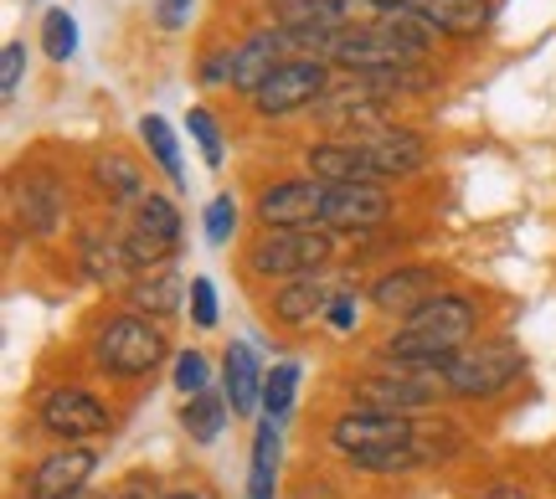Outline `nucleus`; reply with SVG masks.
<instances>
[{
	"instance_id": "obj_1",
	"label": "nucleus",
	"mask_w": 556,
	"mask_h": 499,
	"mask_svg": "<svg viewBox=\"0 0 556 499\" xmlns=\"http://www.w3.org/2000/svg\"><path fill=\"white\" fill-rule=\"evenodd\" d=\"M469 335H475V304L458 294H438L407 315L402 335L387 345V356L397 366H443L469 345Z\"/></svg>"
},
{
	"instance_id": "obj_2",
	"label": "nucleus",
	"mask_w": 556,
	"mask_h": 499,
	"mask_svg": "<svg viewBox=\"0 0 556 499\" xmlns=\"http://www.w3.org/2000/svg\"><path fill=\"white\" fill-rule=\"evenodd\" d=\"M336 253L330 242V227H278L253 247V273H268V279H304L325 268Z\"/></svg>"
},
{
	"instance_id": "obj_3",
	"label": "nucleus",
	"mask_w": 556,
	"mask_h": 499,
	"mask_svg": "<svg viewBox=\"0 0 556 499\" xmlns=\"http://www.w3.org/2000/svg\"><path fill=\"white\" fill-rule=\"evenodd\" d=\"M160 356H165V335L150 315H119L99 330V366H109L114 376H144L160 366Z\"/></svg>"
},
{
	"instance_id": "obj_4",
	"label": "nucleus",
	"mask_w": 556,
	"mask_h": 499,
	"mask_svg": "<svg viewBox=\"0 0 556 499\" xmlns=\"http://www.w3.org/2000/svg\"><path fill=\"white\" fill-rule=\"evenodd\" d=\"M448 392L443 366H397V371H381L366 376L356 386V407H377V412H413V407H433Z\"/></svg>"
},
{
	"instance_id": "obj_5",
	"label": "nucleus",
	"mask_w": 556,
	"mask_h": 499,
	"mask_svg": "<svg viewBox=\"0 0 556 499\" xmlns=\"http://www.w3.org/2000/svg\"><path fill=\"white\" fill-rule=\"evenodd\" d=\"M443 376H448L454 397H495V392H505L520 376V350L505 345V340L479 345V350L464 345L454 360H443Z\"/></svg>"
},
{
	"instance_id": "obj_6",
	"label": "nucleus",
	"mask_w": 556,
	"mask_h": 499,
	"mask_svg": "<svg viewBox=\"0 0 556 499\" xmlns=\"http://www.w3.org/2000/svg\"><path fill=\"white\" fill-rule=\"evenodd\" d=\"M330 438L345 459H366V453H402V448H413L417 427L407 412H377V407H356V412H345L336 418L330 427Z\"/></svg>"
},
{
	"instance_id": "obj_7",
	"label": "nucleus",
	"mask_w": 556,
	"mask_h": 499,
	"mask_svg": "<svg viewBox=\"0 0 556 499\" xmlns=\"http://www.w3.org/2000/svg\"><path fill=\"white\" fill-rule=\"evenodd\" d=\"M330 93V73L319 57H289L274 67V78L253 93V108L263 119H278V114H294V108H315L319 99Z\"/></svg>"
},
{
	"instance_id": "obj_8",
	"label": "nucleus",
	"mask_w": 556,
	"mask_h": 499,
	"mask_svg": "<svg viewBox=\"0 0 556 499\" xmlns=\"http://www.w3.org/2000/svg\"><path fill=\"white\" fill-rule=\"evenodd\" d=\"M325 57L336 62V67H345V73H356V78H366V73H381V67H402V62H417L407 47H397V41L387 37V31H377V26H340L336 37H330V47H325Z\"/></svg>"
},
{
	"instance_id": "obj_9",
	"label": "nucleus",
	"mask_w": 556,
	"mask_h": 499,
	"mask_svg": "<svg viewBox=\"0 0 556 499\" xmlns=\"http://www.w3.org/2000/svg\"><path fill=\"white\" fill-rule=\"evenodd\" d=\"M356 155H361V176L366 180H387V176H413L428 161V144L417 140L413 129H397V124H381L371 135H361Z\"/></svg>"
},
{
	"instance_id": "obj_10",
	"label": "nucleus",
	"mask_w": 556,
	"mask_h": 499,
	"mask_svg": "<svg viewBox=\"0 0 556 499\" xmlns=\"http://www.w3.org/2000/svg\"><path fill=\"white\" fill-rule=\"evenodd\" d=\"M124 247L135 268H160L180 247V212L165 196H144L135 212V227L124 232Z\"/></svg>"
},
{
	"instance_id": "obj_11",
	"label": "nucleus",
	"mask_w": 556,
	"mask_h": 499,
	"mask_svg": "<svg viewBox=\"0 0 556 499\" xmlns=\"http://www.w3.org/2000/svg\"><path fill=\"white\" fill-rule=\"evenodd\" d=\"M387 212H392V201L371 180H325V217H319V227L366 232V227L387 221Z\"/></svg>"
},
{
	"instance_id": "obj_12",
	"label": "nucleus",
	"mask_w": 556,
	"mask_h": 499,
	"mask_svg": "<svg viewBox=\"0 0 556 499\" xmlns=\"http://www.w3.org/2000/svg\"><path fill=\"white\" fill-rule=\"evenodd\" d=\"M268 5H274L278 31L294 41V47H315L319 57H325V47H330V37H336L340 26H351L340 0H268Z\"/></svg>"
},
{
	"instance_id": "obj_13",
	"label": "nucleus",
	"mask_w": 556,
	"mask_h": 499,
	"mask_svg": "<svg viewBox=\"0 0 556 499\" xmlns=\"http://www.w3.org/2000/svg\"><path fill=\"white\" fill-rule=\"evenodd\" d=\"M258 217L268 227H319L325 217V180L304 176V180H278L258 196Z\"/></svg>"
},
{
	"instance_id": "obj_14",
	"label": "nucleus",
	"mask_w": 556,
	"mask_h": 499,
	"mask_svg": "<svg viewBox=\"0 0 556 499\" xmlns=\"http://www.w3.org/2000/svg\"><path fill=\"white\" fill-rule=\"evenodd\" d=\"M41 427L67 443L99 438L103 427H109V412L88 392H78V386H58V392H47V401H41Z\"/></svg>"
},
{
	"instance_id": "obj_15",
	"label": "nucleus",
	"mask_w": 556,
	"mask_h": 499,
	"mask_svg": "<svg viewBox=\"0 0 556 499\" xmlns=\"http://www.w3.org/2000/svg\"><path fill=\"white\" fill-rule=\"evenodd\" d=\"M93 469H99V453L67 443V448H58L52 459L37 463V474H31V499H78L83 484L93 479Z\"/></svg>"
},
{
	"instance_id": "obj_16",
	"label": "nucleus",
	"mask_w": 556,
	"mask_h": 499,
	"mask_svg": "<svg viewBox=\"0 0 556 499\" xmlns=\"http://www.w3.org/2000/svg\"><path fill=\"white\" fill-rule=\"evenodd\" d=\"M315 108L325 119V129H381V119H387V99H377L361 78L330 88Z\"/></svg>"
},
{
	"instance_id": "obj_17",
	"label": "nucleus",
	"mask_w": 556,
	"mask_h": 499,
	"mask_svg": "<svg viewBox=\"0 0 556 499\" xmlns=\"http://www.w3.org/2000/svg\"><path fill=\"white\" fill-rule=\"evenodd\" d=\"M283 47H294V41L283 37V31H253V37L242 41V47H232V88H238V93H248V99H253V93H258L263 82L274 78V67L278 62H283Z\"/></svg>"
},
{
	"instance_id": "obj_18",
	"label": "nucleus",
	"mask_w": 556,
	"mask_h": 499,
	"mask_svg": "<svg viewBox=\"0 0 556 499\" xmlns=\"http://www.w3.org/2000/svg\"><path fill=\"white\" fill-rule=\"evenodd\" d=\"M438 37H479L490 26V0H407Z\"/></svg>"
},
{
	"instance_id": "obj_19",
	"label": "nucleus",
	"mask_w": 556,
	"mask_h": 499,
	"mask_svg": "<svg viewBox=\"0 0 556 499\" xmlns=\"http://www.w3.org/2000/svg\"><path fill=\"white\" fill-rule=\"evenodd\" d=\"M222 386H227V401H232V412L248 418V412H258L263 401V371H258V356H253V345H227V356H222Z\"/></svg>"
},
{
	"instance_id": "obj_20",
	"label": "nucleus",
	"mask_w": 556,
	"mask_h": 499,
	"mask_svg": "<svg viewBox=\"0 0 556 499\" xmlns=\"http://www.w3.org/2000/svg\"><path fill=\"white\" fill-rule=\"evenodd\" d=\"M428 299H438V279L428 268H397V273L377 279V289H371V304L387 309V315H413Z\"/></svg>"
},
{
	"instance_id": "obj_21",
	"label": "nucleus",
	"mask_w": 556,
	"mask_h": 499,
	"mask_svg": "<svg viewBox=\"0 0 556 499\" xmlns=\"http://www.w3.org/2000/svg\"><path fill=\"white\" fill-rule=\"evenodd\" d=\"M330 304H336V294H330L315 273H304V279H289L274 294V315L283 324H309V320H319Z\"/></svg>"
},
{
	"instance_id": "obj_22",
	"label": "nucleus",
	"mask_w": 556,
	"mask_h": 499,
	"mask_svg": "<svg viewBox=\"0 0 556 499\" xmlns=\"http://www.w3.org/2000/svg\"><path fill=\"white\" fill-rule=\"evenodd\" d=\"M83 268L99 283H129L139 273L135 258H129V247H124V242H103V238L83 242Z\"/></svg>"
},
{
	"instance_id": "obj_23",
	"label": "nucleus",
	"mask_w": 556,
	"mask_h": 499,
	"mask_svg": "<svg viewBox=\"0 0 556 499\" xmlns=\"http://www.w3.org/2000/svg\"><path fill=\"white\" fill-rule=\"evenodd\" d=\"M304 165L315 170V180H366L361 176V155L351 140H330V144H315Z\"/></svg>"
},
{
	"instance_id": "obj_24",
	"label": "nucleus",
	"mask_w": 556,
	"mask_h": 499,
	"mask_svg": "<svg viewBox=\"0 0 556 499\" xmlns=\"http://www.w3.org/2000/svg\"><path fill=\"white\" fill-rule=\"evenodd\" d=\"M278 484V427L263 422L253 438V474H248V499H274Z\"/></svg>"
},
{
	"instance_id": "obj_25",
	"label": "nucleus",
	"mask_w": 556,
	"mask_h": 499,
	"mask_svg": "<svg viewBox=\"0 0 556 499\" xmlns=\"http://www.w3.org/2000/svg\"><path fill=\"white\" fill-rule=\"evenodd\" d=\"M227 407H232V401H222L217 392H197V397L186 401L180 422H186V433L197 443H217L222 427H227Z\"/></svg>"
},
{
	"instance_id": "obj_26",
	"label": "nucleus",
	"mask_w": 556,
	"mask_h": 499,
	"mask_svg": "<svg viewBox=\"0 0 556 499\" xmlns=\"http://www.w3.org/2000/svg\"><path fill=\"white\" fill-rule=\"evenodd\" d=\"M58 212H62V196H58L52 180L31 176L26 185H21V217H26L31 232H52V227H58Z\"/></svg>"
},
{
	"instance_id": "obj_27",
	"label": "nucleus",
	"mask_w": 556,
	"mask_h": 499,
	"mask_svg": "<svg viewBox=\"0 0 556 499\" xmlns=\"http://www.w3.org/2000/svg\"><path fill=\"white\" fill-rule=\"evenodd\" d=\"M139 135H144V144H150V155L160 161V170L176 180V185H186V170H180V144H176V129L160 119V114H144L139 119Z\"/></svg>"
},
{
	"instance_id": "obj_28",
	"label": "nucleus",
	"mask_w": 556,
	"mask_h": 499,
	"mask_svg": "<svg viewBox=\"0 0 556 499\" xmlns=\"http://www.w3.org/2000/svg\"><path fill=\"white\" fill-rule=\"evenodd\" d=\"M180 294H186V283H180L176 273H155V279H139L129 299H135L139 315H176Z\"/></svg>"
},
{
	"instance_id": "obj_29",
	"label": "nucleus",
	"mask_w": 556,
	"mask_h": 499,
	"mask_svg": "<svg viewBox=\"0 0 556 499\" xmlns=\"http://www.w3.org/2000/svg\"><path fill=\"white\" fill-rule=\"evenodd\" d=\"M294 392H299V366L283 360V366H274V371L263 376V412L274 422H283L294 412Z\"/></svg>"
},
{
	"instance_id": "obj_30",
	"label": "nucleus",
	"mask_w": 556,
	"mask_h": 499,
	"mask_svg": "<svg viewBox=\"0 0 556 499\" xmlns=\"http://www.w3.org/2000/svg\"><path fill=\"white\" fill-rule=\"evenodd\" d=\"M41 47H47L52 62H67L78 52V21L67 16V11H47L41 16Z\"/></svg>"
},
{
	"instance_id": "obj_31",
	"label": "nucleus",
	"mask_w": 556,
	"mask_h": 499,
	"mask_svg": "<svg viewBox=\"0 0 556 499\" xmlns=\"http://www.w3.org/2000/svg\"><path fill=\"white\" fill-rule=\"evenodd\" d=\"M186 129H191V140L201 144V161L217 170L222 165V129H217V119H212V108H191V114H186Z\"/></svg>"
},
{
	"instance_id": "obj_32",
	"label": "nucleus",
	"mask_w": 556,
	"mask_h": 499,
	"mask_svg": "<svg viewBox=\"0 0 556 499\" xmlns=\"http://www.w3.org/2000/svg\"><path fill=\"white\" fill-rule=\"evenodd\" d=\"M232 232H238V201L212 196V206H206V242H212V247H227Z\"/></svg>"
},
{
	"instance_id": "obj_33",
	"label": "nucleus",
	"mask_w": 556,
	"mask_h": 499,
	"mask_svg": "<svg viewBox=\"0 0 556 499\" xmlns=\"http://www.w3.org/2000/svg\"><path fill=\"white\" fill-rule=\"evenodd\" d=\"M99 185L114 201H129V196H139V170L129 161H99Z\"/></svg>"
},
{
	"instance_id": "obj_34",
	"label": "nucleus",
	"mask_w": 556,
	"mask_h": 499,
	"mask_svg": "<svg viewBox=\"0 0 556 499\" xmlns=\"http://www.w3.org/2000/svg\"><path fill=\"white\" fill-rule=\"evenodd\" d=\"M206 381H212V366H206V356H201V350H186V356H176V386L186 392V397L206 392Z\"/></svg>"
},
{
	"instance_id": "obj_35",
	"label": "nucleus",
	"mask_w": 556,
	"mask_h": 499,
	"mask_svg": "<svg viewBox=\"0 0 556 499\" xmlns=\"http://www.w3.org/2000/svg\"><path fill=\"white\" fill-rule=\"evenodd\" d=\"M21 78H26V47H21V41H5V47H0V93L11 99L21 88Z\"/></svg>"
},
{
	"instance_id": "obj_36",
	"label": "nucleus",
	"mask_w": 556,
	"mask_h": 499,
	"mask_svg": "<svg viewBox=\"0 0 556 499\" xmlns=\"http://www.w3.org/2000/svg\"><path fill=\"white\" fill-rule=\"evenodd\" d=\"M191 320H197L201 330H212V324H217V289H212V279L191 283Z\"/></svg>"
},
{
	"instance_id": "obj_37",
	"label": "nucleus",
	"mask_w": 556,
	"mask_h": 499,
	"mask_svg": "<svg viewBox=\"0 0 556 499\" xmlns=\"http://www.w3.org/2000/svg\"><path fill=\"white\" fill-rule=\"evenodd\" d=\"M191 5H197V0H155V21L165 31H180V26L191 21Z\"/></svg>"
},
{
	"instance_id": "obj_38",
	"label": "nucleus",
	"mask_w": 556,
	"mask_h": 499,
	"mask_svg": "<svg viewBox=\"0 0 556 499\" xmlns=\"http://www.w3.org/2000/svg\"><path fill=\"white\" fill-rule=\"evenodd\" d=\"M325 320L336 324V330H351V324H356V299H351V294H336V304L325 309Z\"/></svg>"
},
{
	"instance_id": "obj_39",
	"label": "nucleus",
	"mask_w": 556,
	"mask_h": 499,
	"mask_svg": "<svg viewBox=\"0 0 556 499\" xmlns=\"http://www.w3.org/2000/svg\"><path fill=\"white\" fill-rule=\"evenodd\" d=\"M484 499H526V495H520L516 484H495V489H490V495H484Z\"/></svg>"
},
{
	"instance_id": "obj_40",
	"label": "nucleus",
	"mask_w": 556,
	"mask_h": 499,
	"mask_svg": "<svg viewBox=\"0 0 556 499\" xmlns=\"http://www.w3.org/2000/svg\"><path fill=\"white\" fill-rule=\"evenodd\" d=\"M165 499H206V495H191V489H180V495H165Z\"/></svg>"
},
{
	"instance_id": "obj_41",
	"label": "nucleus",
	"mask_w": 556,
	"mask_h": 499,
	"mask_svg": "<svg viewBox=\"0 0 556 499\" xmlns=\"http://www.w3.org/2000/svg\"><path fill=\"white\" fill-rule=\"evenodd\" d=\"M119 499H144V495H135V489H129V495H119Z\"/></svg>"
},
{
	"instance_id": "obj_42",
	"label": "nucleus",
	"mask_w": 556,
	"mask_h": 499,
	"mask_svg": "<svg viewBox=\"0 0 556 499\" xmlns=\"http://www.w3.org/2000/svg\"><path fill=\"white\" fill-rule=\"evenodd\" d=\"M78 499H109V495H78Z\"/></svg>"
}]
</instances>
